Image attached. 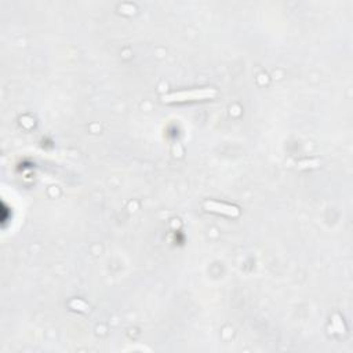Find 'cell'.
Returning <instances> with one entry per match:
<instances>
[{"label": "cell", "mask_w": 353, "mask_h": 353, "mask_svg": "<svg viewBox=\"0 0 353 353\" xmlns=\"http://www.w3.org/2000/svg\"><path fill=\"white\" fill-rule=\"evenodd\" d=\"M214 88H199L192 91H180V93H172L164 95L162 100L163 102H184V101H194V100H204V98H211L215 95Z\"/></svg>", "instance_id": "1"}, {"label": "cell", "mask_w": 353, "mask_h": 353, "mask_svg": "<svg viewBox=\"0 0 353 353\" xmlns=\"http://www.w3.org/2000/svg\"><path fill=\"white\" fill-rule=\"evenodd\" d=\"M204 207H206V210H208V211L221 212V214H225V215H230V217L239 215V208L234 207V206L221 204V203H217V202H206V203H204Z\"/></svg>", "instance_id": "2"}, {"label": "cell", "mask_w": 353, "mask_h": 353, "mask_svg": "<svg viewBox=\"0 0 353 353\" xmlns=\"http://www.w3.org/2000/svg\"><path fill=\"white\" fill-rule=\"evenodd\" d=\"M306 164H309V166H312V167H315L316 164H319V162H318V160H313V162H306V163H300V167L301 168L306 167Z\"/></svg>", "instance_id": "3"}]
</instances>
